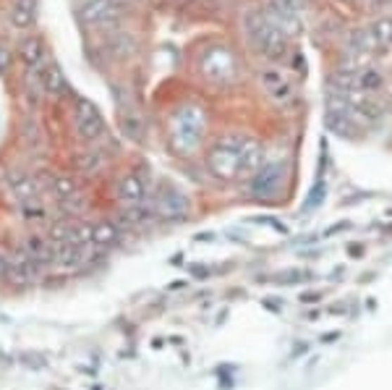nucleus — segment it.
<instances>
[{"mask_svg": "<svg viewBox=\"0 0 392 390\" xmlns=\"http://www.w3.org/2000/svg\"><path fill=\"white\" fill-rule=\"evenodd\" d=\"M196 241H215V233H199Z\"/></svg>", "mask_w": 392, "mask_h": 390, "instance_id": "e433bc0d", "label": "nucleus"}, {"mask_svg": "<svg viewBox=\"0 0 392 390\" xmlns=\"http://www.w3.org/2000/svg\"><path fill=\"white\" fill-rule=\"evenodd\" d=\"M18 213L27 223H42L47 220V210L39 199H27V202H18Z\"/></svg>", "mask_w": 392, "mask_h": 390, "instance_id": "b1692460", "label": "nucleus"}, {"mask_svg": "<svg viewBox=\"0 0 392 390\" xmlns=\"http://www.w3.org/2000/svg\"><path fill=\"white\" fill-rule=\"evenodd\" d=\"M285 181H288V165L285 163H265V165L251 176L248 191L259 202H270L283 194Z\"/></svg>", "mask_w": 392, "mask_h": 390, "instance_id": "20e7f679", "label": "nucleus"}, {"mask_svg": "<svg viewBox=\"0 0 392 390\" xmlns=\"http://www.w3.org/2000/svg\"><path fill=\"white\" fill-rule=\"evenodd\" d=\"M262 165H265V147H262V141L254 139V137H246L244 149H241V178H251Z\"/></svg>", "mask_w": 392, "mask_h": 390, "instance_id": "4468645a", "label": "nucleus"}, {"mask_svg": "<svg viewBox=\"0 0 392 390\" xmlns=\"http://www.w3.org/2000/svg\"><path fill=\"white\" fill-rule=\"evenodd\" d=\"M248 39L256 45V50L270 61H280L288 56V37L283 29H277L272 21L262 13H251L248 19Z\"/></svg>", "mask_w": 392, "mask_h": 390, "instance_id": "7ed1b4c3", "label": "nucleus"}, {"mask_svg": "<svg viewBox=\"0 0 392 390\" xmlns=\"http://www.w3.org/2000/svg\"><path fill=\"white\" fill-rule=\"evenodd\" d=\"M11 24L18 29V32H27L37 24V6L34 0H16L11 6Z\"/></svg>", "mask_w": 392, "mask_h": 390, "instance_id": "a211bd4d", "label": "nucleus"}, {"mask_svg": "<svg viewBox=\"0 0 392 390\" xmlns=\"http://www.w3.org/2000/svg\"><path fill=\"white\" fill-rule=\"evenodd\" d=\"M152 210L157 218L163 220H183L186 215L191 213V199L183 194L175 184H160L155 196H152Z\"/></svg>", "mask_w": 392, "mask_h": 390, "instance_id": "423d86ee", "label": "nucleus"}, {"mask_svg": "<svg viewBox=\"0 0 392 390\" xmlns=\"http://www.w3.org/2000/svg\"><path fill=\"white\" fill-rule=\"evenodd\" d=\"M39 272H42V268H39L24 249L8 254V278L13 280V283H21V286L34 283V280L39 278Z\"/></svg>", "mask_w": 392, "mask_h": 390, "instance_id": "9b49d317", "label": "nucleus"}, {"mask_svg": "<svg viewBox=\"0 0 392 390\" xmlns=\"http://www.w3.org/2000/svg\"><path fill=\"white\" fill-rule=\"evenodd\" d=\"M246 137H225L212 144L207 152V170L220 181H236L241 178V149Z\"/></svg>", "mask_w": 392, "mask_h": 390, "instance_id": "f03ea898", "label": "nucleus"}, {"mask_svg": "<svg viewBox=\"0 0 392 390\" xmlns=\"http://www.w3.org/2000/svg\"><path fill=\"white\" fill-rule=\"evenodd\" d=\"M18 362L24 364L27 370H34V372L45 370V367H47V359L42 356V353H37V351H21V353H18Z\"/></svg>", "mask_w": 392, "mask_h": 390, "instance_id": "cd10ccee", "label": "nucleus"}, {"mask_svg": "<svg viewBox=\"0 0 392 390\" xmlns=\"http://www.w3.org/2000/svg\"><path fill=\"white\" fill-rule=\"evenodd\" d=\"M76 13L84 24H105L118 16V6L113 0H82Z\"/></svg>", "mask_w": 392, "mask_h": 390, "instance_id": "f8f14e48", "label": "nucleus"}, {"mask_svg": "<svg viewBox=\"0 0 392 390\" xmlns=\"http://www.w3.org/2000/svg\"><path fill=\"white\" fill-rule=\"evenodd\" d=\"M50 191L63 202V199H71V196L79 194V184L68 176H55L53 181H50Z\"/></svg>", "mask_w": 392, "mask_h": 390, "instance_id": "393cba45", "label": "nucleus"}, {"mask_svg": "<svg viewBox=\"0 0 392 390\" xmlns=\"http://www.w3.org/2000/svg\"><path fill=\"white\" fill-rule=\"evenodd\" d=\"M0 278H8V254L0 251Z\"/></svg>", "mask_w": 392, "mask_h": 390, "instance_id": "7c9ffc66", "label": "nucleus"}, {"mask_svg": "<svg viewBox=\"0 0 392 390\" xmlns=\"http://www.w3.org/2000/svg\"><path fill=\"white\" fill-rule=\"evenodd\" d=\"M348 254L350 257H364V246L361 244H348Z\"/></svg>", "mask_w": 392, "mask_h": 390, "instance_id": "2f4dec72", "label": "nucleus"}, {"mask_svg": "<svg viewBox=\"0 0 392 390\" xmlns=\"http://www.w3.org/2000/svg\"><path fill=\"white\" fill-rule=\"evenodd\" d=\"M338 338H340V333H327L324 338H322V341H338Z\"/></svg>", "mask_w": 392, "mask_h": 390, "instance_id": "4c0bfd02", "label": "nucleus"}, {"mask_svg": "<svg viewBox=\"0 0 392 390\" xmlns=\"http://www.w3.org/2000/svg\"><path fill=\"white\" fill-rule=\"evenodd\" d=\"M369 34L377 42V47H392V16H377L372 24H369Z\"/></svg>", "mask_w": 392, "mask_h": 390, "instance_id": "412c9836", "label": "nucleus"}, {"mask_svg": "<svg viewBox=\"0 0 392 390\" xmlns=\"http://www.w3.org/2000/svg\"><path fill=\"white\" fill-rule=\"evenodd\" d=\"M191 272L196 275V278H207V275H210V270H207V268H196V265L191 268Z\"/></svg>", "mask_w": 392, "mask_h": 390, "instance_id": "72a5a7b5", "label": "nucleus"}, {"mask_svg": "<svg viewBox=\"0 0 392 390\" xmlns=\"http://www.w3.org/2000/svg\"><path fill=\"white\" fill-rule=\"evenodd\" d=\"M259 84H262L265 94L274 105H288L293 100L291 79H288L280 68H274V65H270V68H265V71L259 74Z\"/></svg>", "mask_w": 392, "mask_h": 390, "instance_id": "6e6552de", "label": "nucleus"}, {"mask_svg": "<svg viewBox=\"0 0 392 390\" xmlns=\"http://www.w3.org/2000/svg\"><path fill=\"white\" fill-rule=\"evenodd\" d=\"M115 199L123 207H139L146 199V181L139 170H128L115 184Z\"/></svg>", "mask_w": 392, "mask_h": 390, "instance_id": "1a4fd4ad", "label": "nucleus"}, {"mask_svg": "<svg viewBox=\"0 0 392 390\" xmlns=\"http://www.w3.org/2000/svg\"><path fill=\"white\" fill-rule=\"evenodd\" d=\"M327 131H332L340 139H358L364 129L356 126L348 115H327Z\"/></svg>", "mask_w": 392, "mask_h": 390, "instance_id": "aec40b11", "label": "nucleus"}, {"mask_svg": "<svg viewBox=\"0 0 392 390\" xmlns=\"http://www.w3.org/2000/svg\"><path fill=\"white\" fill-rule=\"evenodd\" d=\"M21 249L27 251L39 268H50V265H53V241H50V239H42V236H27Z\"/></svg>", "mask_w": 392, "mask_h": 390, "instance_id": "f3484780", "label": "nucleus"}, {"mask_svg": "<svg viewBox=\"0 0 392 390\" xmlns=\"http://www.w3.org/2000/svg\"><path fill=\"white\" fill-rule=\"evenodd\" d=\"M45 53H47L45 37H39V34H24V37L18 39L16 58L21 61V63L39 65L42 63V58H45Z\"/></svg>", "mask_w": 392, "mask_h": 390, "instance_id": "2eb2a0df", "label": "nucleus"}, {"mask_svg": "<svg viewBox=\"0 0 392 390\" xmlns=\"http://www.w3.org/2000/svg\"><path fill=\"white\" fill-rule=\"evenodd\" d=\"M89 260V251L71 246V244H55L53 241V265L50 268L61 270V272H76L82 270Z\"/></svg>", "mask_w": 392, "mask_h": 390, "instance_id": "9d476101", "label": "nucleus"}, {"mask_svg": "<svg viewBox=\"0 0 392 390\" xmlns=\"http://www.w3.org/2000/svg\"><path fill=\"white\" fill-rule=\"evenodd\" d=\"M265 307L270 312H280V301H272V298H265Z\"/></svg>", "mask_w": 392, "mask_h": 390, "instance_id": "f704fd0d", "label": "nucleus"}, {"mask_svg": "<svg viewBox=\"0 0 392 390\" xmlns=\"http://www.w3.org/2000/svg\"><path fill=\"white\" fill-rule=\"evenodd\" d=\"M73 129H76V137L82 141H87V144L102 139V134H105V121H102L100 111L87 97L76 100V108H73Z\"/></svg>", "mask_w": 392, "mask_h": 390, "instance_id": "0eeeda50", "label": "nucleus"}, {"mask_svg": "<svg viewBox=\"0 0 392 390\" xmlns=\"http://www.w3.org/2000/svg\"><path fill=\"white\" fill-rule=\"evenodd\" d=\"M8 186H11V191H13V196H16L18 202L37 199V184L29 176H24V173H13L11 181H8Z\"/></svg>", "mask_w": 392, "mask_h": 390, "instance_id": "4be33fe9", "label": "nucleus"}, {"mask_svg": "<svg viewBox=\"0 0 392 390\" xmlns=\"http://www.w3.org/2000/svg\"><path fill=\"white\" fill-rule=\"evenodd\" d=\"M324 196H327V184H324V178H317V184L311 186V191H309V199H306V213H311V210H320L322 202H324Z\"/></svg>", "mask_w": 392, "mask_h": 390, "instance_id": "bb28decb", "label": "nucleus"}, {"mask_svg": "<svg viewBox=\"0 0 392 390\" xmlns=\"http://www.w3.org/2000/svg\"><path fill=\"white\" fill-rule=\"evenodd\" d=\"M11 63H13V56H11V50L0 45V71H8Z\"/></svg>", "mask_w": 392, "mask_h": 390, "instance_id": "c756f323", "label": "nucleus"}, {"mask_svg": "<svg viewBox=\"0 0 392 390\" xmlns=\"http://www.w3.org/2000/svg\"><path fill=\"white\" fill-rule=\"evenodd\" d=\"M120 126H123V134H126L128 139H134V141L141 139V118H139V115H123Z\"/></svg>", "mask_w": 392, "mask_h": 390, "instance_id": "c85d7f7f", "label": "nucleus"}, {"mask_svg": "<svg viewBox=\"0 0 392 390\" xmlns=\"http://www.w3.org/2000/svg\"><path fill=\"white\" fill-rule=\"evenodd\" d=\"M356 87L361 89V92L366 94H382L384 89V74L379 71V68H374V65H366V68H361L356 74Z\"/></svg>", "mask_w": 392, "mask_h": 390, "instance_id": "6ab92c4d", "label": "nucleus"}, {"mask_svg": "<svg viewBox=\"0 0 392 390\" xmlns=\"http://www.w3.org/2000/svg\"><path fill=\"white\" fill-rule=\"evenodd\" d=\"M89 231H91V246H94V249L115 246L120 239V228H118V223H113V220H97V223L89 225Z\"/></svg>", "mask_w": 392, "mask_h": 390, "instance_id": "dca6fc26", "label": "nucleus"}, {"mask_svg": "<svg viewBox=\"0 0 392 390\" xmlns=\"http://www.w3.org/2000/svg\"><path fill=\"white\" fill-rule=\"evenodd\" d=\"M39 89L47 94V97H53V100H61L65 92H68V82H65V74L63 68L58 63H45L39 68Z\"/></svg>", "mask_w": 392, "mask_h": 390, "instance_id": "ddd939ff", "label": "nucleus"}, {"mask_svg": "<svg viewBox=\"0 0 392 390\" xmlns=\"http://www.w3.org/2000/svg\"><path fill=\"white\" fill-rule=\"evenodd\" d=\"M348 228H350V223H348V220H343V223L340 225H332V228H329V236H332V233H340V231H348Z\"/></svg>", "mask_w": 392, "mask_h": 390, "instance_id": "473e14b6", "label": "nucleus"}, {"mask_svg": "<svg viewBox=\"0 0 392 390\" xmlns=\"http://www.w3.org/2000/svg\"><path fill=\"white\" fill-rule=\"evenodd\" d=\"M207 134V113L196 103H186L173 113L170 121V144L181 155H194L204 144Z\"/></svg>", "mask_w": 392, "mask_h": 390, "instance_id": "f257e3e1", "label": "nucleus"}, {"mask_svg": "<svg viewBox=\"0 0 392 390\" xmlns=\"http://www.w3.org/2000/svg\"><path fill=\"white\" fill-rule=\"evenodd\" d=\"M199 71L210 84H230L238 76V61L228 47H212L207 56H201Z\"/></svg>", "mask_w": 392, "mask_h": 390, "instance_id": "39448f33", "label": "nucleus"}, {"mask_svg": "<svg viewBox=\"0 0 392 390\" xmlns=\"http://www.w3.org/2000/svg\"><path fill=\"white\" fill-rule=\"evenodd\" d=\"M311 275L306 272V270H283V272H274L272 283H277V286H298V283H306Z\"/></svg>", "mask_w": 392, "mask_h": 390, "instance_id": "a878e982", "label": "nucleus"}, {"mask_svg": "<svg viewBox=\"0 0 392 390\" xmlns=\"http://www.w3.org/2000/svg\"><path fill=\"white\" fill-rule=\"evenodd\" d=\"M183 286H189V283H186V280H173V283H170L167 288H170V291H181Z\"/></svg>", "mask_w": 392, "mask_h": 390, "instance_id": "c9c22d12", "label": "nucleus"}, {"mask_svg": "<svg viewBox=\"0 0 392 390\" xmlns=\"http://www.w3.org/2000/svg\"><path fill=\"white\" fill-rule=\"evenodd\" d=\"M102 163H105V158H102L100 152H94V149H84L79 155H73V165H76V170L84 173V176L97 173L102 168Z\"/></svg>", "mask_w": 392, "mask_h": 390, "instance_id": "5701e85b", "label": "nucleus"}]
</instances>
